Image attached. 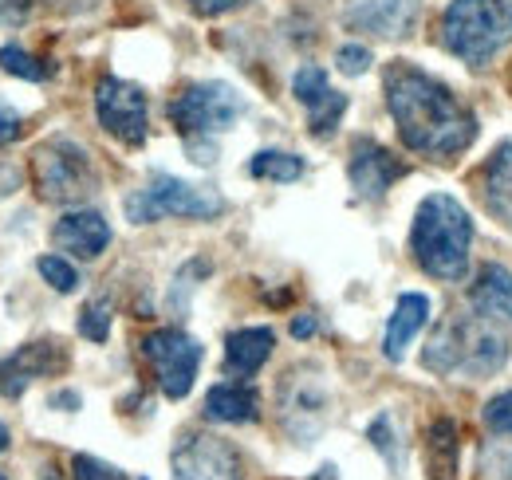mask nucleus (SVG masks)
<instances>
[{
    "label": "nucleus",
    "mask_w": 512,
    "mask_h": 480,
    "mask_svg": "<svg viewBox=\"0 0 512 480\" xmlns=\"http://www.w3.org/2000/svg\"><path fill=\"white\" fill-rule=\"evenodd\" d=\"M343 111H347V95L331 91V99H323L320 107H312V111H308V126H312V134H316V138H327V134L335 130V122L343 119Z\"/></svg>",
    "instance_id": "27"
},
{
    "label": "nucleus",
    "mask_w": 512,
    "mask_h": 480,
    "mask_svg": "<svg viewBox=\"0 0 512 480\" xmlns=\"http://www.w3.org/2000/svg\"><path fill=\"white\" fill-rule=\"evenodd\" d=\"M406 174V166L371 138H359L351 146V162H347V178H351V189L367 201H379L394 181Z\"/></svg>",
    "instance_id": "12"
},
{
    "label": "nucleus",
    "mask_w": 512,
    "mask_h": 480,
    "mask_svg": "<svg viewBox=\"0 0 512 480\" xmlns=\"http://www.w3.org/2000/svg\"><path fill=\"white\" fill-rule=\"evenodd\" d=\"M442 44L469 67H485L512 44V0H449Z\"/></svg>",
    "instance_id": "4"
},
{
    "label": "nucleus",
    "mask_w": 512,
    "mask_h": 480,
    "mask_svg": "<svg viewBox=\"0 0 512 480\" xmlns=\"http://www.w3.org/2000/svg\"><path fill=\"white\" fill-rule=\"evenodd\" d=\"M245 99L237 95V87L209 79V83H190L174 103H170V122L178 126V134L186 138H209L229 130L241 119Z\"/></svg>",
    "instance_id": "7"
},
{
    "label": "nucleus",
    "mask_w": 512,
    "mask_h": 480,
    "mask_svg": "<svg viewBox=\"0 0 512 480\" xmlns=\"http://www.w3.org/2000/svg\"><path fill=\"white\" fill-rule=\"evenodd\" d=\"M52 406H71V410H79V394H56Z\"/></svg>",
    "instance_id": "35"
},
{
    "label": "nucleus",
    "mask_w": 512,
    "mask_h": 480,
    "mask_svg": "<svg viewBox=\"0 0 512 480\" xmlns=\"http://www.w3.org/2000/svg\"><path fill=\"white\" fill-rule=\"evenodd\" d=\"M16 189H20V170L12 162H0V197H8Z\"/></svg>",
    "instance_id": "33"
},
{
    "label": "nucleus",
    "mask_w": 512,
    "mask_h": 480,
    "mask_svg": "<svg viewBox=\"0 0 512 480\" xmlns=\"http://www.w3.org/2000/svg\"><path fill=\"white\" fill-rule=\"evenodd\" d=\"M272 347H276V331L272 327H241L225 343V370L237 374V378H253L256 370L268 362Z\"/></svg>",
    "instance_id": "17"
},
{
    "label": "nucleus",
    "mask_w": 512,
    "mask_h": 480,
    "mask_svg": "<svg viewBox=\"0 0 512 480\" xmlns=\"http://www.w3.org/2000/svg\"><path fill=\"white\" fill-rule=\"evenodd\" d=\"M505 359H509V331L501 327V319H489L481 311H473V315L457 311V315L442 319L422 355V362L434 374H453V370L493 374L505 366Z\"/></svg>",
    "instance_id": "3"
},
{
    "label": "nucleus",
    "mask_w": 512,
    "mask_h": 480,
    "mask_svg": "<svg viewBox=\"0 0 512 480\" xmlns=\"http://www.w3.org/2000/svg\"><path fill=\"white\" fill-rule=\"evenodd\" d=\"M95 115L103 122L107 134H115L123 146H142L150 134V107H146V91L127 79H99L95 87Z\"/></svg>",
    "instance_id": "9"
},
{
    "label": "nucleus",
    "mask_w": 512,
    "mask_h": 480,
    "mask_svg": "<svg viewBox=\"0 0 512 480\" xmlns=\"http://www.w3.org/2000/svg\"><path fill=\"white\" fill-rule=\"evenodd\" d=\"M79 335L91 339V343H107V335H111V303L103 296L79 311Z\"/></svg>",
    "instance_id": "25"
},
{
    "label": "nucleus",
    "mask_w": 512,
    "mask_h": 480,
    "mask_svg": "<svg viewBox=\"0 0 512 480\" xmlns=\"http://www.w3.org/2000/svg\"><path fill=\"white\" fill-rule=\"evenodd\" d=\"M457 425L449 418H438L426 429V465L434 480H457Z\"/></svg>",
    "instance_id": "20"
},
{
    "label": "nucleus",
    "mask_w": 512,
    "mask_h": 480,
    "mask_svg": "<svg viewBox=\"0 0 512 480\" xmlns=\"http://www.w3.org/2000/svg\"><path fill=\"white\" fill-rule=\"evenodd\" d=\"M469 303L473 311L489 315V319H501L512 323V272L505 264H485L469 288Z\"/></svg>",
    "instance_id": "19"
},
{
    "label": "nucleus",
    "mask_w": 512,
    "mask_h": 480,
    "mask_svg": "<svg viewBox=\"0 0 512 480\" xmlns=\"http://www.w3.org/2000/svg\"><path fill=\"white\" fill-rule=\"evenodd\" d=\"M142 359L150 362L162 394L170 402H182L193 390V378H197V366L205 359V351H201V343L193 335H186V331L162 327V331H150L142 339Z\"/></svg>",
    "instance_id": "8"
},
{
    "label": "nucleus",
    "mask_w": 512,
    "mask_h": 480,
    "mask_svg": "<svg viewBox=\"0 0 512 480\" xmlns=\"http://www.w3.org/2000/svg\"><path fill=\"white\" fill-rule=\"evenodd\" d=\"M60 370H67V355L60 343H24L12 359L0 362V394L20 398L36 378H48Z\"/></svg>",
    "instance_id": "13"
},
{
    "label": "nucleus",
    "mask_w": 512,
    "mask_h": 480,
    "mask_svg": "<svg viewBox=\"0 0 512 480\" xmlns=\"http://www.w3.org/2000/svg\"><path fill=\"white\" fill-rule=\"evenodd\" d=\"M481 201L497 221L512 229V142H501L481 166Z\"/></svg>",
    "instance_id": "16"
},
{
    "label": "nucleus",
    "mask_w": 512,
    "mask_h": 480,
    "mask_svg": "<svg viewBox=\"0 0 512 480\" xmlns=\"http://www.w3.org/2000/svg\"><path fill=\"white\" fill-rule=\"evenodd\" d=\"M201 16H221V12H233V8H245L249 0H190Z\"/></svg>",
    "instance_id": "32"
},
{
    "label": "nucleus",
    "mask_w": 512,
    "mask_h": 480,
    "mask_svg": "<svg viewBox=\"0 0 512 480\" xmlns=\"http://www.w3.org/2000/svg\"><path fill=\"white\" fill-rule=\"evenodd\" d=\"M71 477L75 480H130L127 473H119L115 465L99 461V457H87V453H75L71 457Z\"/></svg>",
    "instance_id": "28"
},
{
    "label": "nucleus",
    "mask_w": 512,
    "mask_h": 480,
    "mask_svg": "<svg viewBox=\"0 0 512 480\" xmlns=\"http://www.w3.org/2000/svg\"><path fill=\"white\" fill-rule=\"evenodd\" d=\"M430 323V300L418 296V292H406L398 296L394 311H390V323H386V339H383V351L390 362H402L410 339Z\"/></svg>",
    "instance_id": "15"
},
{
    "label": "nucleus",
    "mask_w": 512,
    "mask_h": 480,
    "mask_svg": "<svg viewBox=\"0 0 512 480\" xmlns=\"http://www.w3.org/2000/svg\"><path fill=\"white\" fill-rule=\"evenodd\" d=\"M0 71H8V75H16V79H28V83L48 79V67L36 60V56H28L24 48H16V44H4V48H0Z\"/></svg>",
    "instance_id": "24"
},
{
    "label": "nucleus",
    "mask_w": 512,
    "mask_h": 480,
    "mask_svg": "<svg viewBox=\"0 0 512 480\" xmlns=\"http://www.w3.org/2000/svg\"><path fill=\"white\" fill-rule=\"evenodd\" d=\"M225 213V197L213 189H197L190 181L170 178V174H154L146 181V189L127 197L130 225H154L158 217H193V221H209Z\"/></svg>",
    "instance_id": "6"
},
{
    "label": "nucleus",
    "mask_w": 512,
    "mask_h": 480,
    "mask_svg": "<svg viewBox=\"0 0 512 480\" xmlns=\"http://www.w3.org/2000/svg\"><path fill=\"white\" fill-rule=\"evenodd\" d=\"M410 248L422 272L457 284L469 268V248H473V221L461 209V201H453L449 193H430L414 213Z\"/></svg>",
    "instance_id": "2"
},
{
    "label": "nucleus",
    "mask_w": 512,
    "mask_h": 480,
    "mask_svg": "<svg viewBox=\"0 0 512 480\" xmlns=\"http://www.w3.org/2000/svg\"><path fill=\"white\" fill-rule=\"evenodd\" d=\"M292 335H296V339H312V335H316V319H312V315L292 319Z\"/></svg>",
    "instance_id": "34"
},
{
    "label": "nucleus",
    "mask_w": 512,
    "mask_h": 480,
    "mask_svg": "<svg viewBox=\"0 0 512 480\" xmlns=\"http://www.w3.org/2000/svg\"><path fill=\"white\" fill-rule=\"evenodd\" d=\"M485 425H489L493 433H509L512 437V390L497 394V398L485 406Z\"/></svg>",
    "instance_id": "29"
},
{
    "label": "nucleus",
    "mask_w": 512,
    "mask_h": 480,
    "mask_svg": "<svg viewBox=\"0 0 512 480\" xmlns=\"http://www.w3.org/2000/svg\"><path fill=\"white\" fill-rule=\"evenodd\" d=\"M335 63H339L343 75H363V71L371 67V48H363V44H347V48L335 52Z\"/></svg>",
    "instance_id": "30"
},
{
    "label": "nucleus",
    "mask_w": 512,
    "mask_h": 480,
    "mask_svg": "<svg viewBox=\"0 0 512 480\" xmlns=\"http://www.w3.org/2000/svg\"><path fill=\"white\" fill-rule=\"evenodd\" d=\"M174 480H241V457L229 441L213 433H190L170 457Z\"/></svg>",
    "instance_id": "10"
},
{
    "label": "nucleus",
    "mask_w": 512,
    "mask_h": 480,
    "mask_svg": "<svg viewBox=\"0 0 512 480\" xmlns=\"http://www.w3.org/2000/svg\"><path fill=\"white\" fill-rule=\"evenodd\" d=\"M308 382L300 378V374H288V382H284V398H280V406H284V421L292 418H312L316 421V429L323 425V410H327V398H323V386L312 382V390H304Z\"/></svg>",
    "instance_id": "21"
},
{
    "label": "nucleus",
    "mask_w": 512,
    "mask_h": 480,
    "mask_svg": "<svg viewBox=\"0 0 512 480\" xmlns=\"http://www.w3.org/2000/svg\"><path fill=\"white\" fill-rule=\"evenodd\" d=\"M249 174L260 181H296L304 178V158H296L288 150H260L249 162Z\"/></svg>",
    "instance_id": "22"
},
{
    "label": "nucleus",
    "mask_w": 512,
    "mask_h": 480,
    "mask_svg": "<svg viewBox=\"0 0 512 480\" xmlns=\"http://www.w3.org/2000/svg\"><path fill=\"white\" fill-rule=\"evenodd\" d=\"M32 181L48 205H79L99 189L91 154L71 138H48L32 150Z\"/></svg>",
    "instance_id": "5"
},
{
    "label": "nucleus",
    "mask_w": 512,
    "mask_h": 480,
    "mask_svg": "<svg viewBox=\"0 0 512 480\" xmlns=\"http://www.w3.org/2000/svg\"><path fill=\"white\" fill-rule=\"evenodd\" d=\"M386 107L402 146L414 154L453 158L477 138V119L457 103V95L410 63L386 67Z\"/></svg>",
    "instance_id": "1"
},
{
    "label": "nucleus",
    "mask_w": 512,
    "mask_h": 480,
    "mask_svg": "<svg viewBox=\"0 0 512 480\" xmlns=\"http://www.w3.org/2000/svg\"><path fill=\"white\" fill-rule=\"evenodd\" d=\"M36 272L44 276V284H52V288L64 292V296L79 288V272L67 264L64 256H40V260H36Z\"/></svg>",
    "instance_id": "26"
},
{
    "label": "nucleus",
    "mask_w": 512,
    "mask_h": 480,
    "mask_svg": "<svg viewBox=\"0 0 512 480\" xmlns=\"http://www.w3.org/2000/svg\"><path fill=\"white\" fill-rule=\"evenodd\" d=\"M8 441H12V437H8V425H4V421H0V453H4V449H8Z\"/></svg>",
    "instance_id": "36"
},
{
    "label": "nucleus",
    "mask_w": 512,
    "mask_h": 480,
    "mask_svg": "<svg viewBox=\"0 0 512 480\" xmlns=\"http://www.w3.org/2000/svg\"><path fill=\"white\" fill-rule=\"evenodd\" d=\"M418 8H422L418 0H343V20L355 32L398 40V36H410Z\"/></svg>",
    "instance_id": "11"
},
{
    "label": "nucleus",
    "mask_w": 512,
    "mask_h": 480,
    "mask_svg": "<svg viewBox=\"0 0 512 480\" xmlns=\"http://www.w3.org/2000/svg\"><path fill=\"white\" fill-rule=\"evenodd\" d=\"M20 134H24V119H20V111H12L8 103H0V146L16 142Z\"/></svg>",
    "instance_id": "31"
},
{
    "label": "nucleus",
    "mask_w": 512,
    "mask_h": 480,
    "mask_svg": "<svg viewBox=\"0 0 512 480\" xmlns=\"http://www.w3.org/2000/svg\"><path fill=\"white\" fill-rule=\"evenodd\" d=\"M0 480H8V477H4V473H0Z\"/></svg>",
    "instance_id": "37"
},
{
    "label": "nucleus",
    "mask_w": 512,
    "mask_h": 480,
    "mask_svg": "<svg viewBox=\"0 0 512 480\" xmlns=\"http://www.w3.org/2000/svg\"><path fill=\"white\" fill-rule=\"evenodd\" d=\"M201 414L209 421H221V425H249V421L260 418V398H256L253 386L225 382V386H213L205 394Z\"/></svg>",
    "instance_id": "18"
},
{
    "label": "nucleus",
    "mask_w": 512,
    "mask_h": 480,
    "mask_svg": "<svg viewBox=\"0 0 512 480\" xmlns=\"http://www.w3.org/2000/svg\"><path fill=\"white\" fill-rule=\"evenodd\" d=\"M292 95L312 111L320 107L323 99H331V83H327V71L316 67V63H304L296 75H292Z\"/></svg>",
    "instance_id": "23"
},
{
    "label": "nucleus",
    "mask_w": 512,
    "mask_h": 480,
    "mask_svg": "<svg viewBox=\"0 0 512 480\" xmlns=\"http://www.w3.org/2000/svg\"><path fill=\"white\" fill-rule=\"evenodd\" d=\"M52 240H56V248H64V252L79 256V260H95L111 244V225L95 209H75V213H64L56 221Z\"/></svg>",
    "instance_id": "14"
}]
</instances>
